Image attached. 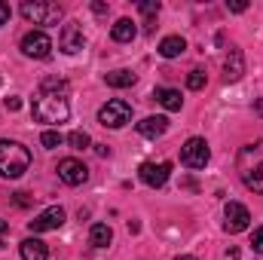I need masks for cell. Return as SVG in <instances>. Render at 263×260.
Wrapping results in <instances>:
<instances>
[{"label":"cell","mask_w":263,"mask_h":260,"mask_svg":"<svg viewBox=\"0 0 263 260\" xmlns=\"http://www.w3.org/2000/svg\"><path fill=\"white\" fill-rule=\"evenodd\" d=\"M9 15H12V12H9V6L0 0V25H6V22H9Z\"/></svg>","instance_id":"obj_28"},{"label":"cell","mask_w":263,"mask_h":260,"mask_svg":"<svg viewBox=\"0 0 263 260\" xmlns=\"http://www.w3.org/2000/svg\"><path fill=\"white\" fill-rule=\"evenodd\" d=\"M22 15L34 25H55L62 18V6L59 3H46V0H25L22 3Z\"/></svg>","instance_id":"obj_4"},{"label":"cell","mask_w":263,"mask_h":260,"mask_svg":"<svg viewBox=\"0 0 263 260\" xmlns=\"http://www.w3.org/2000/svg\"><path fill=\"white\" fill-rule=\"evenodd\" d=\"M18 107H22L18 98H6V110H18Z\"/></svg>","instance_id":"obj_30"},{"label":"cell","mask_w":263,"mask_h":260,"mask_svg":"<svg viewBox=\"0 0 263 260\" xmlns=\"http://www.w3.org/2000/svg\"><path fill=\"white\" fill-rule=\"evenodd\" d=\"M165 129H168V120L165 117H147V120L138 123V132L144 138H159V135H165Z\"/></svg>","instance_id":"obj_15"},{"label":"cell","mask_w":263,"mask_h":260,"mask_svg":"<svg viewBox=\"0 0 263 260\" xmlns=\"http://www.w3.org/2000/svg\"><path fill=\"white\" fill-rule=\"evenodd\" d=\"M248 224H251L248 208L242 202H227V208H223V230L227 233H242V230H248Z\"/></svg>","instance_id":"obj_8"},{"label":"cell","mask_w":263,"mask_h":260,"mask_svg":"<svg viewBox=\"0 0 263 260\" xmlns=\"http://www.w3.org/2000/svg\"><path fill=\"white\" fill-rule=\"evenodd\" d=\"M62 224H65V208L62 205H52V208L40 211L28 227H31V233H49V230H59Z\"/></svg>","instance_id":"obj_10"},{"label":"cell","mask_w":263,"mask_h":260,"mask_svg":"<svg viewBox=\"0 0 263 260\" xmlns=\"http://www.w3.org/2000/svg\"><path fill=\"white\" fill-rule=\"evenodd\" d=\"M67 144H70V147H73V150H86V147H89V144H92V138H89V135H86V132H70V135H67Z\"/></svg>","instance_id":"obj_23"},{"label":"cell","mask_w":263,"mask_h":260,"mask_svg":"<svg viewBox=\"0 0 263 260\" xmlns=\"http://www.w3.org/2000/svg\"><path fill=\"white\" fill-rule=\"evenodd\" d=\"M254 110H257V114L263 117V98H257V104H254Z\"/></svg>","instance_id":"obj_32"},{"label":"cell","mask_w":263,"mask_h":260,"mask_svg":"<svg viewBox=\"0 0 263 260\" xmlns=\"http://www.w3.org/2000/svg\"><path fill=\"white\" fill-rule=\"evenodd\" d=\"M175 260H196V257H193V254H178Z\"/></svg>","instance_id":"obj_33"},{"label":"cell","mask_w":263,"mask_h":260,"mask_svg":"<svg viewBox=\"0 0 263 260\" xmlns=\"http://www.w3.org/2000/svg\"><path fill=\"white\" fill-rule=\"evenodd\" d=\"M31 114L37 123H49V126H59L65 123L67 114H70V104H67L65 92H55V89H43L34 95V104H31Z\"/></svg>","instance_id":"obj_2"},{"label":"cell","mask_w":263,"mask_h":260,"mask_svg":"<svg viewBox=\"0 0 263 260\" xmlns=\"http://www.w3.org/2000/svg\"><path fill=\"white\" fill-rule=\"evenodd\" d=\"M104 83L114 89H126V86H135V73L132 70H110V73H104Z\"/></svg>","instance_id":"obj_20"},{"label":"cell","mask_w":263,"mask_h":260,"mask_svg":"<svg viewBox=\"0 0 263 260\" xmlns=\"http://www.w3.org/2000/svg\"><path fill=\"white\" fill-rule=\"evenodd\" d=\"M187 86H190L193 92L205 89V73H202V70H190V77H187Z\"/></svg>","instance_id":"obj_24"},{"label":"cell","mask_w":263,"mask_h":260,"mask_svg":"<svg viewBox=\"0 0 263 260\" xmlns=\"http://www.w3.org/2000/svg\"><path fill=\"white\" fill-rule=\"evenodd\" d=\"M208 159H211V150H208L205 138H190V141L181 147V162H184L187 169H205Z\"/></svg>","instance_id":"obj_6"},{"label":"cell","mask_w":263,"mask_h":260,"mask_svg":"<svg viewBox=\"0 0 263 260\" xmlns=\"http://www.w3.org/2000/svg\"><path fill=\"white\" fill-rule=\"evenodd\" d=\"M59 46H62V52H67V55H77L86 46V37H83V31L77 25H65L62 28V37H59Z\"/></svg>","instance_id":"obj_13"},{"label":"cell","mask_w":263,"mask_h":260,"mask_svg":"<svg viewBox=\"0 0 263 260\" xmlns=\"http://www.w3.org/2000/svg\"><path fill=\"white\" fill-rule=\"evenodd\" d=\"M40 144H43L46 150H55V147H62V144H65V135H62V132H55V129H46L43 135H40Z\"/></svg>","instance_id":"obj_22"},{"label":"cell","mask_w":263,"mask_h":260,"mask_svg":"<svg viewBox=\"0 0 263 260\" xmlns=\"http://www.w3.org/2000/svg\"><path fill=\"white\" fill-rule=\"evenodd\" d=\"M6 230H9V224H6V220H0V245H3V236H6Z\"/></svg>","instance_id":"obj_31"},{"label":"cell","mask_w":263,"mask_h":260,"mask_svg":"<svg viewBox=\"0 0 263 260\" xmlns=\"http://www.w3.org/2000/svg\"><path fill=\"white\" fill-rule=\"evenodd\" d=\"M168 172H172L168 162H141V169H138V175L147 187H162L168 181Z\"/></svg>","instance_id":"obj_11"},{"label":"cell","mask_w":263,"mask_h":260,"mask_svg":"<svg viewBox=\"0 0 263 260\" xmlns=\"http://www.w3.org/2000/svg\"><path fill=\"white\" fill-rule=\"evenodd\" d=\"M153 98H156L165 110H181V104H184L181 92H178V89H165V86H162V89H156V92H153Z\"/></svg>","instance_id":"obj_17"},{"label":"cell","mask_w":263,"mask_h":260,"mask_svg":"<svg viewBox=\"0 0 263 260\" xmlns=\"http://www.w3.org/2000/svg\"><path fill=\"white\" fill-rule=\"evenodd\" d=\"M184 49H187V40L178 37V34H172V37H165L159 43V55L162 59H178V55H184Z\"/></svg>","instance_id":"obj_16"},{"label":"cell","mask_w":263,"mask_h":260,"mask_svg":"<svg viewBox=\"0 0 263 260\" xmlns=\"http://www.w3.org/2000/svg\"><path fill=\"white\" fill-rule=\"evenodd\" d=\"M15 205H18V208H28V205H31V196L28 193H15Z\"/></svg>","instance_id":"obj_27"},{"label":"cell","mask_w":263,"mask_h":260,"mask_svg":"<svg viewBox=\"0 0 263 260\" xmlns=\"http://www.w3.org/2000/svg\"><path fill=\"white\" fill-rule=\"evenodd\" d=\"M89 242H92L95 248H107V245L114 242V230H110L107 224H92V230H89Z\"/></svg>","instance_id":"obj_19"},{"label":"cell","mask_w":263,"mask_h":260,"mask_svg":"<svg viewBox=\"0 0 263 260\" xmlns=\"http://www.w3.org/2000/svg\"><path fill=\"white\" fill-rule=\"evenodd\" d=\"M129 120H132V107H129V101H123V98H114V101H107L98 110V123L104 129H123Z\"/></svg>","instance_id":"obj_5"},{"label":"cell","mask_w":263,"mask_h":260,"mask_svg":"<svg viewBox=\"0 0 263 260\" xmlns=\"http://www.w3.org/2000/svg\"><path fill=\"white\" fill-rule=\"evenodd\" d=\"M59 178H62V184H67V187H80V184L89 181V169H86L80 159L67 156V159L59 162Z\"/></svg>","instance_id":"obj_9"},{"label":"cell","mask_w":263,"mask_h":260,"mask_svg":"<svg viewBox=\"0 0 263 260\" xmlns=\"http://www.w3.org/2000/svg\"><path fill=\"white\" fill-rule=\"evenodd\" d=\"M92 12H95V15H107V6H104V3H92Z\"/></svg>","instance_id":"obj_29"},{"label":"cell","mask_w":263,"mask_h":260,"mask_svg":"<svg viewBox=\"0 0 263 260\" xmlns=\"http://www.w3.org/2000/svg\"><path fill=\"white\" fill-rule=\"evenodd\" d=\"M138 9H141V15H144V28L153 31V25H156V12H159V0H141Z\"/></svg>","instance_id":"obj_21"},{"label":"cell","mask_w":263,"mask_h":260,"mask_svg":"<svg viewBox=\"0 0 263 260\" xmlns=\"http://www.w3.org/2000/svg\"><path fill=\"white\" fill-rule=\"evenodd\" d=\"M18 248H22V260H46L49 257V248L40 239H25Z\"/></svg>","instance_id":"obj_14"},{"label":"cell","mask_w":263,"mask_h":260,"mask_svg":"<svg viewBox=\"0 0 263 260\" xmlns=\"http://www.w3.org/2000/svg\"><path fill=\"white\" fill-rule=\"evenodd\" d=\"M236 172L251 193H263V141L245 144L236 156Z\"/></svg>","instance_id":"obj_1"},{"label":"cell","mask_w":263,"mask_h":260,"mask_svg":"<svg viewBox=\"0 0 263 260\" xmlns=\"http://www.w3.org/2000/svg\"><path fill=\"white\" fill-rule=\"evenodd\" d=\"M18 46H22V52L28 59H49V52H52V40L43 31H28Z\"/></svg>","instance_id":"obj_7"},{"label":"cell","mask_w":263,"mask_h":260,"mask_svg":"<svg viewBox=\"0 0 263 260\" xmlns=\"http://www.w3.org/2000/svg\"><path fill=\"white\" fill-rule=\"evenodd\" d=\"M135 34H138V28H135V22H132V18H120V22L110 28V37H114L117 43H132V40H135Z\"/></svg>","instance_id":"obj_18"},{"label":"cell","mask_w":263,"mask_h":260,"mask_svg":"<svg viewBox=\"0 0 263 260\" xmlns=\"http://www.w3.org/2000/svg\"><path fill=\"white\" fill-rule=\"evenodd\" d=\"M251 248H254L257 254H263V227L260 230H254V236H251Z\"/></svg>","instance_id":"obj_25"},{"label":"cell","mask_w":263,"mask_h":260,"mask_svg":"<svg viewBox=\"0 0 263 260\" xmlns=\"http://www.w3.org/2000/svg\"><path fill=\"white\" fill-rule=\"evenodd\" d=\"M31 169V150L18 141H0V178H22Z\"/></svg>","instance_id":"obj_3"},{"label":"cell","mask_w":263,"mask_h":260,"mask_svg":"<svg viewBox=\"0 0 263 260\" xmlns=\"http://www.w3.org/2000/svg\"><path fill=\"white\" fill-rule=\"evenodd\" d=\"M242 73H245V55H242V49L230 46V52L223 59V80L236 83V80H242Z\"/></svg>","instance_id":"obj_12"},{"label":"cell","mask_w":263,"mask_h":260,"mask_svg":"<svg viewBox=\"0 0 263 260\" xmlns=\"http://www.w3.org/2000/svg\"><path fill=\"white\" fill-rule=\"evenodd\" d=\"M227 9H230V12H245L248 3H245V0H233V3H227Z\"/></svg>","instance_id":"obj_26"}]
</instances>
